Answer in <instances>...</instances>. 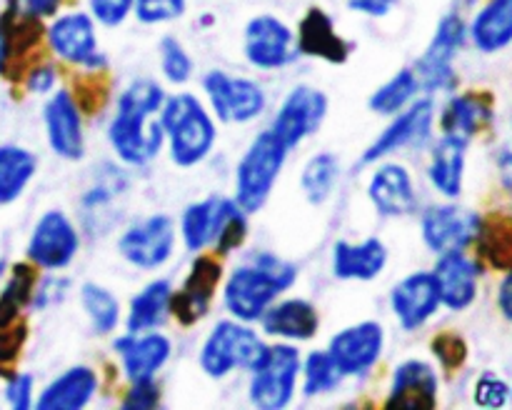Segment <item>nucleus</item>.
I'll list each match as a JSON object with an SVG mask.
<instances>
[{
	"label": "nucleus",
	"instance_id": "1",
	"mask_svg": "<svg viewBox=\"0 0 512 410\" xmlns=\"http://www.w3.org/2000/svg\"><path fill=\"white\" fill-rule=\"evenodd\" d=\"M165 103L163 85L150 78L133 80L118 95L115 115L108 123V143L125 165H148L165 145L160 108Z\"/></svg>",
	"mask_w": 512,
	"mask_h": 410
},
{
	"label": "nucleus",
	"instance_id": "2",
	"mask_svg": "<svg viewBox=\"0 0 512 410\" xmlns=\"http://www.w3.org/2000/svg\"><path fill=\"white\" fill-rule=\"evenodd\" d=\"M298 278L293 263L260 253L253 265H240L228 275L223 288V303L235 320L255 323L265 310L290 288Z\"/></svg>",
	"mask_w": 512,
	"mask_h": 410
},
{
	"label": "nucleus",
	"instance_id": "3",
	"mask_svg": "<svg viewBox=\"0 0 512 410\" xmlns=\"http://www.w3.org/2000/svg\"><path fill=\"white\" fill-rule=\"evenodd\" d=\"M160 125H163L170 160L180 168H193L203 163L218 140L213 115L190 93L165 95V103L160 108Z\"/></svg>",
	"mask_w": 512,
	"mask_h": 410
},
{
	"label": "nucleus",
	"instance_id": "4",
	"mask_svg": "<svg viewBox=\"0 0 512 410\" xmlns=\"http://www.w3.org/2000/svg\"><path fill=\"white\" fill-rule=\"evenodd\" d=\"M245 210L235 198H205L188 205L180 218V235L190 253L213 245L218 253H230L238 248L248 230Z\"/></svg>",
	"mask_w": 512,
	"mask_h": 410
},
{
	"label": "nucleus",
	"instance_id": "5",
	"mask_svg": "<svg viewBox=\"0 0 512 410\" xmlns=\"http://www.w3.org/2000/svg\"><path fill=\"white\" fill-rule=\"evenodd\" d=\"M288 153L290 150L275 138L273 130L255 135L235 168V203L245 213H258L268 203Z\"/></svg>",
	"mask_w": 512,
	"mask_h": 410
},
{
	"label": "nucleus",
	"instance_id": "6",
	"mask_svg": "<svg viewBox=\"0 0 512 410\" xmlns=\"http://www.w3.org/2000/svg\"><path fill=\"white\" fill-rule=\"evenodd\" d=\"M300 353L290 343L265 345L250 373V403L260 410H280L293 403L300 378Z\"/></svg>",
	"mask_w": 512,
	"mask_h": 410
},
{
	"label": "nucleus",
	"instance_id": "7",
	"mask_svg": "<svg viewBox=\"0 0 512 410\" xmlns=\"http://www.w3.org/2000/svg\"><path fill=\"white\" fill-rule=\"evenodd\" d=\"M468 43V23L458 10H450L440 18L428 48L415 63V75L425 93H450L458 83L455 58Z\"/></svg>",
	"mask_w": 512,
	"mask_h": 410
},
{
	"label": "nucleus",
	"instance_id": "8",
	"mask_svg": "<svg viewBox=\"0 0 512 410\" xmlns=\"http://www.w3.org/2000/svg\"><path fill=\"white\" fill-rule=\"evenodd\" d=\"M265 343L243 320H220L200 348V368L210 378H225L233 370H250Z\"/></svg>",
	"mask_w": 512,
	"mask_h": 410
},
{
	"label": "nucleus",
	"instance_id": "9",
	"mask_svg": "<svg viewBox=\"0 0 512 410\" xmlns=\"http://www.w3.org/2000/svg\"><path fill=\"white\" fill-rule=\"evenodd\" d=\"M203 90L210 110L223 123H250L263 115L268 103L263 88L255 80L228 75L225 70H210L203 78Z\"/></svg>",
	"mask_w": 512,
	"mask_h": 410
},
{
	"label": "nucleus",
	"instance_id": "10",
	"mask_svg": "<svg viewBox=\"0 0 512 410\" xmlns=\"http://www.w3.org/2000/svg\"><path fill=\"white\" fill-rule=\"evenodd\" d=\"M45 38H48L50 50L65 63L85 70H100L105 65V55L98 48V30L90 13L70 10V13L53 15Z\"/></svg>",
	"mask_w": 512,
	"mask_h": 410
},
{
	"label": "nucleus",
	"instance_id": "11",
	"mask_svg": "<svg viewBox=\"0 0 512 410\" xmlns=\"http://www.w3.org/2000/svg\"><path fill=\"white\" fill-rule=\"evenodd\" d=\"M80 250V235L73 220L63 210H48L30 230L25 255L35 268L63 270Z\"/></svg>",
	"mask_w": 512,
	"mask_h": 410
},
{
	"label": "nucleus",
	"instance_id": "12",
	"mask_svg": "<svg viewBox=\"0 0 512 410\" xmlns=\"http://www.w3.org/2000/svg\"><path fill=\"white\" fill-rule=\"evenodd\" d=\"M243 53L253 68L280 70L298 58V38L285 20L275 15H255L243 33Z\"/></svg>",
	"mask_w": 512,
	"mask_h": 410
},
{
	"label": "nucleus",
	"instance_id": "13",
	"mask_svg": "<svg viewBox=\"0 0 512 410\" xmlns=\"http://www.w3.org/2000/svg\"><path fill=\"white\" fill-rule=\"evenodd\" d=\"M118 253L125 263L140 270L163 268L175 253V223L168 215H148L118 238Z\"/></svg>",
	"mask_w": 512,
	"mask_h": 410
},
{
	"label": "nucleus",
	"instance_id": "14",
	"mask_svg": "<svg viewBox=\"0 0 512 410\" xmlns=\"http://www.w3.org/2000/svg\"><path fill=\"white\" fill-rule=\"evenodd\" d=\"M325 115H328V98L323 90L313 85H295L280 103L270 130L285 148L293 150L305 138L318 133Z\"/></svg>",
	"mask_w": 512,
	"mask_h": 410
},
{
	"label": "nucleus",
	"instance_id": "15",
	"mask_svg": "<svg viewBox=\"0 0 512 410\" xmlns=\"http://www.w3.org/2000/svg\"><path fill=\"white\" fill-rule=\"evenodd\" d=\"M435 103L433 98H415L408 108L393 115V123L378 135L363 153V163H378L403 148H420L433 138Z\"/></svg>",
	"mask_w": 512,
	"mask_h": 410
},
{
	"label": "nucleus",
	"instance_id": "16",
	"mask_svg": "<svg viewBox=\"0 0 512 410\" xmlns=\"http://www.w3.org/2000/svg\"><path fill=\"white\" fill-rule=\"evenodd\" d=\"M483 218L475 210L455 203L433 205L423 213L420 230L430 253L443 255L453 250H468L478 240Z\"/></svg>",
	"mask_w": 512,
	"mask_h": 410
},
{
	"label": "nucleus",
	"instance_id": "17",
	"mask_svg": "<svg viewBox=\"0 0 512 410\" xmlns=\"http://www.w3.org/2000/svg\"><path fill=\"white\" fill-rule=\"evenodd\" d=\"M385 348V330L375 320L350 325L330 338L328 353L343 375H365L380 360Z\"/></svg>",
	"mask_w": 512,
	"mask_h": 410
},
{
	"label": "nucleus",
	"instance_id": "18",
	"mask_svg": "<svg viewBox=\"0 0 512 410\" xmlns=\"http://www.w3.org/2000/svg\"><path fill=\"white\" fill-rule=\"evenodd\" d=\"M45 138L50 150L63 160H80L85 153V133L80 108L70 90H53L43 108Z\"/></svg>",
	"mask_w": 512,
	"mask_h": 410
},
{
	"label": "nucleus",
	"instance_id": "19",
	"mask_svg": "<svg viewBox=\"0 0 512 410\" xmlns=\"http://www.w3.org/2000/svg\"><path fill=\"white\" fill-rule=\"evenodd\" d=\"M440 288L433 270H418L410 273L390 290V308L403 330H418L438 313Z\"/></svg>",
	"mask_w": 512,
	"mask_h": 410
},
{
	"label": "nucleus",
	"instance_id": "20",
	"mask_svg": "<svg viewBox=\"0 0 512 410\" xmlns=\"http://www.w3.org/2000/svg\"><path fill=\"white\" fill-rule=\"evenodd\" d=\"M115 353L120 355L123 363L125 378L130 383H140V380H153L160 373L165 363L170 360L173 345H170L168 335L158 333V330H143V333H125L115 338L113 343Z\"/></svg>",
	"mask_w": 512,
	"mask_h": 410
},
{
	"label": "nucleus",
	"instance_id": "21",
	"mask_svg": "<svg viewBox=\"0 0 512 410\" xmlns=\"http://www.w3.org/2000/svg\"><path fill=\"white\" fill-rule=\"evenodd\" d=\"M435 280L440 288V303L448 310H468L478 298L480 285V265L470 258L465 250L438 255V263L433 268Z\"/></svg>",
	"mask_w": 512,
	"mask_h": 410
},
{
	"label": "nucleus",
	"instance_id": "22",
	"mask_svg": "<svg viewBox=\"0 0 512 410\" xmlns=\"http://www.w3.org/2000/svg\"><path fill=\"white\" fill-rule=\"evenodd\" d=\"M368 198L385 218H405L418 208V193L410 170L400 163H383L375 168L368 183Z\"/></svg>",
	"mask_w": 512,
	"mask_h": 410
},
{
	"label": "nucleus",
	"instance_id": "23",
	"mask_svg": "<svg viewBox=\"0 0 512 410\" xmlns=\"http://www.w3.org/2000/svg\"><path fill=\"white\" fill-rule=\"evenodd\" d=\"M438 373L425 360H405L395 368L388 408L430 410L438 403Z\"/></svg>",
	"mask_w": 512,
	"mask_h": 410
},
{
	"label": "nucleus",
	"instance_id": "24",
	"mask_svg": "<svg viewBox=\"0 0 512 410\" xmlns=\"http://www.w3.org/2000/svg\"><path fill=\"white\" fill-rule=\"evenodd\" d=\"M220 283V265L213 258H198L190 268L188 280L170 300V313L178 315L183 323H195L203 318L210 308L215 288Z\"/></svg>",
	"mask_w": 512,
	"mask_h": 410
},
{
	"label": "nucleus",
	"instance_id": "25",
	"mask_svg": "<svg viewBox=\"0 0 512 410\" xmlns=\"http://www.w3.org/2000/svg\"><path fill=\"white\" fill-rule=\"evenodd\" d=\"M260 325L273 338L295 343V340H310L318 333V310L305 298H288L273 303L260 318Z\"/></svg>",
	"mask_w": 512,
	"mask_h": 410
},
{
	"label": "nucleus",
	"instance_id": "26",
	"mask_svg": "<svg viewBox=\"0 0 512 410\" xmlns=\"http://www.w3.org/2000/svg\"><path fill=\"white\" fill-rule=\"evenodd\" d=\"M465 160H468V140L458 135H443L433 145L428 163L430 185L443 198L455 200L463 193L465 183Z\"/></svg>",
	"mask_w": 512,
	"mask_h": 410
},
{
	"label": "nucleus",
	"instance_id": "27",
	"mask_svg": "<svg viewBox=\"0 0 512 410\" xmlns=\"http://www.w3.org/2000/svg\"><path fill=\"white\" fill-rule=\"evenodd\" d=\"M98 393V373L88 365H73L53 380L35 400L38 410H80Z\"/></svg>",
	"mask_w": 512,
	"mask_h": 410
},
{
	"label": "nucleus",
	"instance_id": "28",
	"mask_svg": "<svg viewBox=\"0 0 512 410\" xmlns=\"http://www.w3.org/2000/svg\"><path fill=\"white\" fill-rule=\"evenodd\" d=\"M388 265V248L380 238L363 243L338 240L333 245V275L340 280H375Z\"/></svg>",
	"mask_w": 512,
	"mask_h": 410
},
{
	"label": "nucleus",
	"instance_id": "29",
	"mask_svg": "<svg viewBox=\"0 0 512 410\" xmlns=\"http://www.w3.org/2000/svg\"><path fill=\"white\" fill-rule=\"evenodd\" d=\"M468 40L485 55L512 45V0H485L468 23Z\"/></svg>",
	"mask_w": 512,
	"mask_h": 410
},
{
	"label": "nucleus",
	"instance_id": "30",
	"mask_svg": "<svg viewBox=\"0 0 512 410\" xmlns=\"http://www.w3.org/2000/svg\"><path fill=\"white\" fill-rule=\"evenodd\" d=\"M295 38H298L300 53L323 58L328 63H345L350 55V45L340 38L333 18L320 8L308 10V15L300 20V28L295 33Z\"/></svg>",
	"mask_w": 512,
	"mask_h": 410
},
{
	"label": "nucleus",
	"instance_id": "31",
	"mask_svg": "<svg viewBox=\"0 0 512 410\" xmlns=\"http://www.w3.org/2000/svg\"><path fill=\"white\" fill-rule=\"evenodd\" d=\"M493 123V108L483 95L460 93L448 100L440 115V128L443 135H458V138L470 140Z\"/></svg>",
	"mask_w": 512,
	"mask_h": 410
},
{
	"label": "nucleus",
	"instance_id": "32",
	"mask_svg": "<svg viewBox=\"0 0 512 410\" xmlns=\"http://www.w3.org/2000/svg\"><path fill=\"white\" fill-rule=\"evenodd\" d=\"M38 173L33 150L15 143L0 145V205H10L28 190Z\"/></svg>",
	"mask_w": 512,
	"mask_h": 410
},
{
	"label": "nucleus",
	"instance_id": "33",
	"mask_svg": "<svg viewBox=\"0 0 512 410\" xmlns=\"http://www.w3.org/2000/svg\"><path fill=\"white\" fill-rule=\"evenodd\" d=\"M170 300H173V285L168 280H153L145 285L138 295H133L125 318L128 333H143V330H155L163 325L170 313Z\"/></svg>",
	"mask_w": 512,
	"mask_h": 410
},
{
	"label": "nucleus",
	"instance_id": "34",
	"mask_svg": "<svg viewBox=\"0 0 512 410\" xmlns=\"http://www.w3.org/2000/svg\"><path fill=\"white\" fill-rule=\"evenodd\" d=\"M420 80L413 68H403L395 73L388 83L380 85L373 95H370L368 105L373 113L378 115H395L403 108H408L415 98L420 95Z\"/></svg>",
	"mask_w": 512,
	"mask_h": 410
},
{
	"label": "nucleus",
	"instance_id": "35",
	"mask_svg": "<svg viewBox=\"0 0 512 410\" xmlns=\"http://www.w3.org/2000/svg\"><path fill=\"white\" fill-rule=\"evenodd\" d=\"M340 178V160L333 153H318L305 163L300 188L313 205H323L333 195Z\"/></svg>",
	"mask_w": 512,
	"mask_h": 410
},
{
	"label": "nucleus",
	"instance_id": "36",
	"mask_svg": "<svg viewBox=\"0 0 512 410\" xmlns=\"http://www.w3.org/2000/svg\"><path fill=\"white\" fill-rule=\"evenodd\" d=\"M35 290V270L30 265H15L0 285V328L15 323L25 303H30Z\"/></svg>",
	"mask_w": 512,
	"mask_h": 410
},
{
	"label": "nucleus",
	"instance_id": "37",
	"mask_svg": "<svg viewBox=\"0 0 512 410\" xmlns=\"http://www.w3.org/2000/svg\"><path fill=\"white\" fill-rule=\"evenodd\" d=\"M80 303H83L85 315L95 333L108 335L118 328L120 323V303L108 288L98 283H85L80 288Z\"/></svg>",
	"mask_w": 512,
	"mask_h": 410
},
{
	"label": "nucleus",
	"instance_id": "38",
	"mask_svg": "<svg viewBox=\"0 0 512 410\" xmlns=\"http://www.w3.org/2000/svg\"><path fill=\"white\" fill-rule=\"evenodd\" d=\"M300 373H303V393L305 395H323L333 393L340 383H343V370L335 365V360L330 358L328 350H315L300 365Z\"/></svg>",
	"mask_w": 512,
	"mask_h": 410
},
{
	"label": "nucleus",
	"instance_id": "39",
	"mask_svg": "<svg viewBox=\"0 0 512 410\" xmlns=\"http://www.w3.org/2000/svg\"><path fill=\"white\" fill-rule=\"evenodd\" d=\"M160 70L173 85H183L193 78V58L175 35H165L160 40Z\"/></svg>",
	"mask_w": 512,
	"mask_h": 410
},
{
	"label": "nucleus",
	"instance_id": "40",
	"mask_svg": "<svg viewBox=\"0 0 512 410\" xmlns=\"http://www.w3.org/2000/svg\"><path fill=\"white\" fill-rule=\"evenodd\" d=\"M475 243H480L483 255H488L493 265L508 268L512 263V225H488L483 220V228H480V235Z\"/></svg>",
	"mask_w": 512,
	"mask_h": 410
},
{
	"label": "nucleus",
	"instance_id": "41",
	"mask_svg": "<svg viewBox=\"0 0 512 410\" xmlns=\"http://www.w3.org/2000/svg\"><path fill=\"white\" fill-rule=\"evenodd\" d=\"M188 0H135L133 13L143 25H163L183 18Z\"/></svg>",
	"mask_w": 512,
	"mask_h": 410
},
{
	"label": "nucleus",
	"instance_id": "42",
	"mask_svg": "<svg viewBox=\"0 0 512 410\" xmlns=\"http://www.w3.org/2000/svg\"><path fill=\"white\" fill-rule=\"evenodd\" d=\"M473 398L480 408H503L505 403H510V385L500 375L483 373L475 383Z\"/></svg>",
	"mask_w": 512,
	"mask_h": 410
},
{
	"label": "nucleus",
	"instance_id": "43",
	"mask_svg": "<svg viewBox=\"0 0 512 410\" xmlns=\"http://www.w3.org/2000/svg\"><path fill=\"white\" fill-rule=\"evenodd\" d=\"M135 0H88L90 18L105 28H118L133 13Z\"/></svg>",
	"mask_w": 512,
	"mask_h": 410
},
{
	"label": "nucleus",
	"instance_id": "44",
	"mask_svg": "<svg viewBox=\"0 0 512 410\" xmlns=\"http://www.w3.org/2000/svg\"><path fill=\"white\" fill-rule=\"evenodd\" d=\"M60 8V0H8L5 15L18 20H33L40 23L45 18H53Z\"/></svg>",
	"mask_w": 512,
	"mask_h": 410
},
{
	"label": "nucleus",
	"instance_id": "45",
	"mask_svg": "<svg viewBox=\"0 0 512 410\" xmlns=\"http://www.w3.org/2000/svg\"><path fill=\"white\" fill-rule=\"evenodd\" d=\"M33 390H35V380L33 375L28 373H13L5 383V403L10 405L13 410H28L33 408Z\"/></svg>",
	"mask_w": 512,
	"mask_h": 410
},
{
	"label": "nucleus",
	"instance_id": "46",
	"mask_svg": "<svg viewBox=\"0 0 512 410\" xmlns=\"http://www.w3.org/2000/svg\"><path fill=\"white\" fill-rule=\"evenodd\" d=\"M160 400L158 385L153 380H140V383H133V388L128 390V395L123 398V408L128 410H148L155 408Z\"/></svg>",
	"mask_w": 512,
	"mask_h": 410
},
{
	"label": "nucleus",
	"instance_id": "47",
	"mask_svg": "<svg viewBox=\"0 0 512 410\" xmlns=\"http://www.w3.org/2000/svg\"><path fill=\"white\" fill-rule=\"evenodd\" d=\"M433 353L438 355L445 368H455V365H460L465 360V343L453 333L438 335L433 343Z\"/></svg>",
	"mask_w": 512,
	"mask_h": 410
},
{
	"label": "nucleus",
	"instance_id": "48",
	"mask_svg": "<svg viewBox=\"0 0 512 410\" xmlns=\"http://www.w3.org/2000/svg\"><path fill=\"white\" fill-rule=\"evenodd\" d=\"M55 83H58V70H55L50 63L33 65V68L28 70V75H25V88H28L33 95L53 93Z\"/></svg>",
	"mask_w": 512,
	"mask_h": 410
},
{
	"label": "nucleus",
	"instance_id": "49",
	"mask_svg": "<svg viewBox=\"0 0 512 410\" xmlns=\"http://www.w3.org/2000/svg\"><path fill=\"white\" fill-rule=\"evenodd\" d=\"M25 340V328L23 325H8V328H0V363H10L15 360V355L20 353V345Z\"/></svg>",
	"mask_w": 512,
	"mask_h": 410
},
{
	"label": "nucleus",
	"instance_id": "50",
	"mask_svg": "<svg viewBox=\"0 0 512 410\" xmlns=\"http://www.w3.org/2000/svg\"><path fill=\"white\" fill-rule=\"evenodd\" d=\"M398 5V0H348V8L368 18H385Z\"/></svg>",
	"mask_w": 512,
	"mask_h": 410
},
{
	"label": "nucleus",
	"instance_id": "51",
	"mask_svg": "<svg viewBox=\"0 0 512 410\" xmlns=\"http://www.w3.org/2000/svg\"><path fill=\"white\" fill-rule=\"evenodd\" d=\"M498 310L503 313V318L512 320V263L505 268L503 280L498 285Z\"/></svg>",
	"mask_w": 512,
	"mask_h": 410
},
{
	"label": "nucleus",
	"instance_id": "52",
	"mask_svg": "<svg viewBox=\"0 0 512 410\" xmlns=\"http://www.w3.org/2000/svg\"><path fill=\"white\" fill-rule=\"evenodd\" d=\"M13 35H10V25H8V18H5V13L0 15V73H5L8 70V63H10V55H13Z\"/></svg>",
	"mask_w": 512,
	"mask_h": 410
},
{
	"label": "nucleus",
	"instance_id": "53",
	"mask_svg": "<svg viewBox=\"0 0 512 410\" xmlns=\"http://www.w3.org/2000/svg\"><path fill=\"white\" fill-rule=\"evenodd\" d=\"M5 275H8V260H3V258H0V285H3Z\"/></svg>",
	"mask_w": 512,
	"mask_h": 410
},
{
	"label": "nucleus",
	"instance_id": "54",
	"mask_svg": "<svg viewBox=\"0 0 512 410\" xmlns=\"http://www.w3.org/2000/svg\"><path fill=\"white\" fill-rule=\"evenodd\" d=\"M510 400H512V385H510Z\"/></svg>",
	"mask_w": 512,
	"mask_h": 410
}]
</instances>
